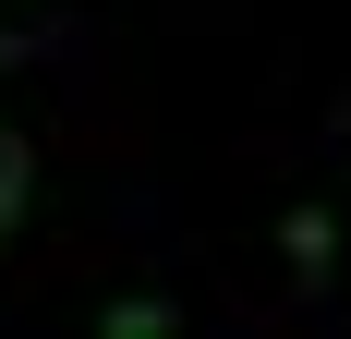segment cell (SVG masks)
I'll use <instances>...</instances> for the list:
<instances>
[{
	"instance_id": "obj_2",
	"label": "cell",
	"mask_w": 351,
	"mask_h": 339,
	"mask_svg": "<svg viewBox=\"0 0 351 339\" xmlns=\"http://www.w3.org/2000/svg\"><path fill=\"white\" fill-rule=\"evenodd\" d=\"M25 194H36V145H25V134H0V242L25 231Z\"/></svg>"
},
{
	"instance_id": "obj_1",
	"label": "cell",
	"mask_w": 351,
	"mask_h": 339,
	"mask_svg": "<svg viewBox=\"0 0 351 339\" xmlns=\"http://www.w3.org/2000/svg\"><path fill=\"white\" fill-rule=\"evenodd\" d=\"M279 255H291L303 291H327V267H339V218H327V206H291V218H279Z\"/></svg>"
},
{
	"instance_id": "obj_3",
	"label": "cell",
	"mask_w": 351,
	"mask_h": 339,
	"mask_svg": "<svg viewBox=\"0 0 351 339\" xmlns=\"http://www.w3.org/2000/svg\"><path fill=\"white\" fill-rule=\"evenodd\" d=\"M97 327H109V339H158L170 303H158V291H121V303H97Z\"/></svg>"
}]
</instances>
